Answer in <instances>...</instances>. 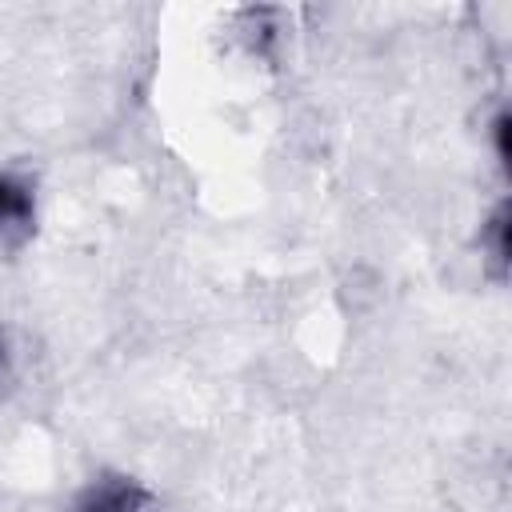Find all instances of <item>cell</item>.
I'll return each instance as SVG.
<instances>
[{
  "label": "cell",
  "instance_id": "obj_1",
  "mask_svg": "<svg viewBox=\"0 0 512 512\" xmlns=\"http://www.w3.org/2000/svg\"><path fill=\"white\" fill-rule=\"evenodd\" d=\"M76 512H152V496L132 476H100L84 488Z\"/></svg>",
  "mask_w": 512,
  "mask_h": 512
},
{
  "label": "cell",
  "instance_id": "obj_2",
  "mask_svg": "<svg viewBox=\"0 0 512 512\" xmlns=\"http://www.w3.org/2000/svg\"><path fill=\"white\" fill-rule=\"evenodd\" d=\"M32 224V188L8 172H0V236L24 232Z\"/></svg>",
  "mask_w": 512,
  "mask_h": 512
},
{
  "label": "cell",
  "instance_id": "obj_3",
  "mask_svg": "<svg viewBox=\"0 0 512 512\" xmlns=\"http://www.w3.org/2000/svg\"><path fill=\"white\" fill-rule=\"evenodd\" d=\"M8 384H12V336H8V328L0 324V396H4Z\"/></svg>",
  "mask_w": 512,
  "mask_h": 512
}]
</instances>
